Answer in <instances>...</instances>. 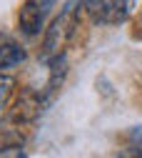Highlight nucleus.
I'll return each instance as SVG.
<instances>
[{
    "label": "nucleus",
    "instance_id": "1",
    "mask_svg": "<svg viewBox=\"0 0 142 158\" xmlns=\"http://www.w3.org/2000/svg\"><path fill=\"white\" fill-rule=\"evenodd\" d=\"M77 23H80V0H70L60 10V15L52 20V25L48 28L45 43H43V58L45 60H55L57 55H63L70 38L77 30Z\"/></svg>",
    "mask_w": 142,
    "mask_h": 158
},
{
    "label": "nucleus",
    "instance_id": "2",
    "mask_svg": "<svg viewBox=\"0 0 142 158\" xmlns=\"http://www.w3.org/2000/svg\"><path fill=\"white\" fill-rule=\"evenodd\" d=\"M137 0H85V8L95 23H122L130 18Z\"/></svg>",
    "mask_w": 142,
    "mask_h": 158
},
{
    "label": "nucleus",
    "instance_id": "3",
    "mask_svg": "<svg viewBox=\"0 0 142 158\" xmlns=\"http://www.w3.org/2000/svg\"><path fill=\"white\" fill-rule=\"evenodd\" d=\"M43 18H45V10L40 8L35 0H28V3L20 8V18H17V25L25 35H37L40 28H43Z\"/></svg>",
    "mask_w": 142,
    "mask_h": 158
},
{
    "label": "nucleus",
    "instance_id": "4",
    "mask_svg": "<svg viewBox=\"0 0 142 158\" xmlns=\"http://www.w3.org/2000/svg\"><path fill=\"white\" fill-rule=\"evenodd\" d=\"M23 60H25V50L20 48L13 38L0 35V70L3 68H13V65L23 63Z\"/></svg>",
    "mask_w": 142,
    "mask_h": 158
},
{
    "label": "nucleus",
    "instance_id": "5",
    "mask_svg": "<svg viewBox=\"0 0 142 158\" xmlns=\"http://www.w3.org/2000/svg\"><path fill=\"white\" fill-rule=\"evenodd\" d=\"M40 113V98H35L33 93H25L17 101V115L20 118H35Z\"/></svg>",
    "mask_w": 142,
    "mask_h": 158
},
{
    "label": "nucleus",
    "instance_id": "6",
    "mask_svg": "<svg viewBox=\"0 0 142 158\" xmlns=\"http://www.w3.org/2000/svg\"><path fill=\"white\" fill-rule=\"evenodd\" d=\"M13 78H8V75H0V110L5 108V103H8V98H10V93H13Z\"/></svg>",
    "mask_w": 142,
    "mask_h": 158
},
{
    "label": "nucleus",
    "instance_id": "7",
    "mask_svg": "<svg viewBox=\"0 0 142 158\" xmlns=\"http://www.w3.org/2000/svg\"><path fill=\"white\" fill-rule=\"evenodd\" d=\"M127 141H130V148H132L137 156H142V126H135V128L127 133Z\"/></svg>",
    "mask_w": 142,
    "mask_h": 158
},
{
    "label": "nucleus",
    "instance_id": "8",
    "mask_svg": "<svg viewBox=\"0 0 142 158\" xmlns=\"http://www.w3.org/2000/svg\"><path fill=\"white\" fill-rule=\"evenodd\" d=\"M5 156H13V158H23L25 153L20 151V148H15V146H10V148H0V158H5Z\"/></svg>",
    "mask_w": 142,
    "mask_h": 158
},
{
    "label": "nucleus",
    "instance_id": "9",
    "mask_svg": "<svg viewBox=\"0 0 142 158\" xmlns=\"http://www.w3.org/2000/svg\"><path fill=\"white\" fill-rule=\"evenodd\" d=\"M35 3H37V5H40V8H43V10H45V13H48V10H50V8H52V5H55V0H35Z\"/></svg>",
    "mask_w": 142,
    "mask_h": 158
}]
</instances>
